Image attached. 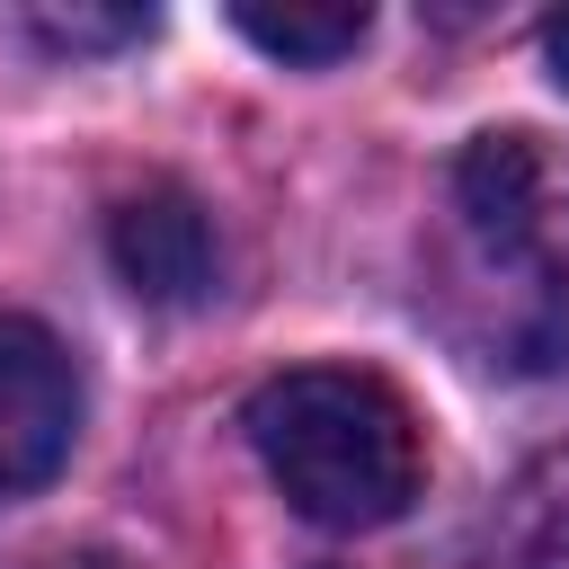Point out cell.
<instances>
[{"mask_svg": "<svg viewBox=\"0 0 569 569\" xmlns=\"http://www.w3.org/2000/svg\"><path fill=\"white\" fill-rule=\"evenodd\" d=\"M107 258L142 302H204L213 284V222L187 187H142L107 213Z\"/></svg>", "mask_w": 569, "mask_h": 569, "instance_id": "obj_4", "label": "cell"}, {"mask_svg": "<svg viewBox=\"0 0 569 569\" xmlns=\"http://www.w3.org/2000/svg\"><path fill=\"white\" fill-rule=\"evenodd\" d=\"M27 27H36L44 44H62V53H98V44L151 36V9H36Z\"/></svg>", "mask_w": 569, "mask_h": 569, "instance_id": "obj_6", "label": "cell"}, {"mask_svg": "<svg viewBox=\"0 0 569 569\" xmlns=\"http://www.w3.org/2000/svg\"><path fill=\"white\" fill-rule=\"evenodd\" d=\"M231 27L267 53V62H293V71H329V62H347L365 36H373V9L365 0H338V9H267V0H240L231 9Z\"/></svg>", "mask_w": 569, "mask_h": 569, "instance_id": "obj_5", "label": "cell"}, {"mask_svg": "<svg viewBox=\"0 0 569 569\" xmlns=\"http://www.w3.org/2000/svg\"><path fill=\"white\" fill-rule=\"evenodd\" d=\"M453 204L489 267L569 302V142H551L533 124L480 133L453 160Z\"/></svg>", "mask_w": 569, "mask_h": 569, "instance_id": "obj_2", "label": "cell"}, {"mask_svg": "<svg viewBox=\"0 0 569 569\" xmlns=\"http://www.w3.org/2000/svg\"><path fill=\"white\" fill-rule=\"evenodd\" d=\"M80 436V373L62 338L27 311H0V498L44 489Z\"/></svg>", "mask_w": 569, "mask_h": 569, "instance_id": "obj_3", "label": "cell"}, {"mask_svg": "<svg viewBox=\"0 0 569 569\" xmlns=\"http://www.w3.org/2000/svg\"><path fill=\"white\" fill-rule=\"evenodd\" d=\"M36 569H116V560H98V551H62V560H36Z\"/></svg>", "mask_w": 569, "mask_h": 569, "instance_id": "obj_9", "label": "cell"}, {"mask_svg": "<svg viewBox=\"0 0 569 569\" xmlns=\"http://www.w3.org/2000/svg\"><path fill=\"white\" fill-rule=\"evenodd\" d=\"M533 569H569V489L560 498H533Z\"/></svg>", "mask_w": 569, "mask_h": 569, "instance_id": "obj_7", "label": "cell"}, {"mask_svg": "<svg viewBox=\"0 0 569 569\" xmlns=\"http://www.w3.org/2000/svg\"><path fill=\"white\" fill-rule=\"evenodd\" d=\"M542 53H551V80H560V89H569V9H560V18H551V27H542Z\"/></svg>", "mask_w": 569, "mask_h": 569, "instance_id": "obj_8", "label": "cell"}, {"mask_svg": "<svg viewBox=\"0 0 569 569\" xmlns=\"http://www.w3.org/2000/svg\"><path fill=\"white\" fill-rule=\"evenodd\" d=\"M249 445H258L267 480L293 498V516H311L329 533L391 525L427 480V445H418L409 400L356 365L276 373L249 400Z\"/></svg>", "mask_w": 569, "mask_h": 569, "instance_id": "obj_1", "label": "cell"}]
</instances>
